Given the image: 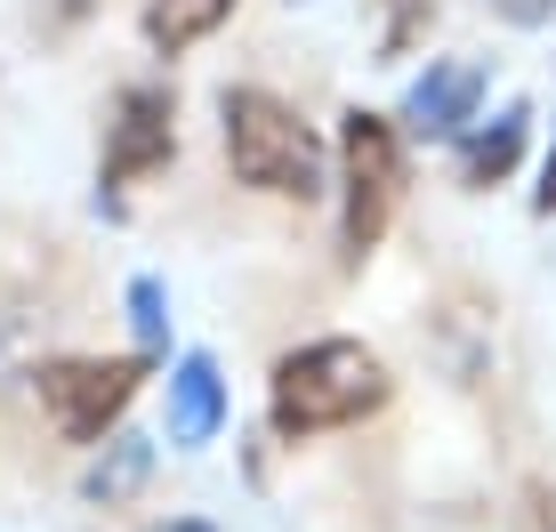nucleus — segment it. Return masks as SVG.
Here are the masks:
<instances>
[{"mask_svg":"<svg viewBox=\"0 0 556 532\" xmlns=\"http://www.w3.org/2000/svg\"><path fill=\"white\" fill-rule=\"evenodd\" d=\"M388 364H379L363 339H315V347H291L275 364V388H266V411H275V435H331V428H355L388 404Z\"/></svg>","mask_w":556,"mask_h":532,"instance_id":"1","label":"nucleus"},{"mask_svg":"<svg viewBox=\"0 0 556 532\" xmlns=\"http://www.w3.org/2000/svg\"><path fill=\"white\" fill-rule=\"evenodd\" d=\"M169 154H178V98H169L162 81H129L122 98H113L105 154H98V194H105V211H122V186L169 169Z\"/></svg>","mask_w":556,"mask_h":532,"instance_id":"5","label":"nucleus"},{"mask_svg":"<svg viewBox=\"0 0 556 532\" xmlns=\"http://www.w3.org/2000/svg\"><path fill=\"white\" fill-rule=\"evenodd\" d=\"M525 138H532V113L525 105H501L484 129H468V145H459V186H501L516 162H525Z\"/></svg>","mask_w":556,"mask_h":532,"instance_id":"9","label":"nucleus"},{"mask_svg":"<svg viewBox=\"0 0 556 532\" xmlns=\"http://www.w3.org/2000/svg\"><path fill=\"white\" fill-rule=\"evenodd\" d=\"M226 428V379H218V364L194 347V355H178L169 364V444H210V435Z\"/></svg>","mask_w":556,"mask_h":532,"instance_id":"7","label":"nucleus"},{"mask_svg":"<svg viewBox=\"0 0 556 532\" xmlns=\"http://www.w3.org/2000/svg\"><path fill=\"white\" fill-rule=\"evenodd\" d=\"M218 122H226V162H235L242 186L282 194V202H315L323 194V138L275 98V89H226Z\"/></svg>","mask_w":556,"mask_h":532,"instance_id":"2","label":"nucleus"},{"mask_svg":"<svg viewBox=\"0 0 556 532\" xmlns=\"http://www.w3.org/2000/svg\"><path fill=\"white\" fill-rule=\"evenodd\" d=\"M235 16V0H146L138 9V25H146V41L162 49V56H178V49H194L210 41V33Z\"/></svg>","mask_w":556,"mask_h":532,"instance_id":"10","label":"nucleus"},{"mask_svg":"<svg viewBox=\"0 0 556 532\" xmlns=\"http://www.w3.org/2000/svg\"><path fill=\"white\" fill-rule=\"evenodd\" d=\"M395 202H404V145H395L388 113H348L339 122V251L348 266H363L388 235Z\"/></svg>","mask_w":556,"mask_h":532,"instance_id":"3","label":"nucleus"},{"mask_svg":"<svg viewBox=\"0 0 556 532\" xmlns=\"http://www.w3.org/2000/svg\"><path fill=\"white\" fill-rule=\"evenodd\" d=\"M435 364L452 379H468V388L492 371V299L484 291H452L435 307Z\"/></svg>","mask_w":556,"mask_h":532,"instance_id":"8","label":"nucleus"},{"mask_svg":"<svg viewBox=\"0 0 556 532\" xmlns=\"http://www.w3.org/2000/svg\"><path fill=\"white\" fill-rule=\"evenodd\" d=\"M153 477V444L146 435H113V444L89 460V477H81V501H98V508H122V501H138Z\"/></svg>","mask_w":556,"mask_h":532,"instance_id":"11","label":"nucleus"},{"mask_svg":"<svg viewBox=\"0 0 556 532\" xmlns=\"http://www.w3.org/2000/svg\"><path fill=\"white\" fill-rule=\"evenodd\" d=\"M129 322H138V347H146V355L169 347V299H162V282H153V275L129 282Z\"/></svg>","mask_w":556,"mask_h":532,"instance_id":"13","label":"nucleus"},{"mask_svg":"<svg viewBox=\"0 0 556 532\" xmlns=\"http://www.w3.org/2000/svg\"><path fill=\"white\" fill-rule=\"evenodd\" d=\"M162 532H210V524H194V517H178V524H162Z\"/></svg>","mask_w":556,"mask_h":532,"instance_id":"17","label":"nucleus"},{"mask_svg":"<svg viewBox=\"0 0 556 532\" xmlns=\"http://www.w3.org/2000/svg\"><path fill=\"white\" fill-rule=\"evenodd\" d=\"M476 98H484V65L452 56V65H428L404 98V129L412 138H459L476 122Z\"/></svg>","mask_w":556,"mask_h":532,"instance_id":"6","label":"nucleus"},{"mask_svg":"<svg viewBox=\"0 0 556 532\" xmlns=\"http://www.w3.org/2000/svg\"><path fill=\"white\" fill-rule=\"evenodd\" d=\"M89 9H98V0H41V9H33V25H41V33H49V41H65V33H73V25H81V16H89Z\"/></svg>","mask_w":556,"mask_h":532,"instance_id":"14","label":"nucleus"},{"mask_svg":"<svg viewBox=\"0 0 556 532\" xmlns=\"http://www.w3.org/2000/svg\"><path fill=\"white\" fill-rule=\"evenodd\" d=\"M492 9H501L508 25H541V16H556V0H492Z\"/></svg>","mask_w":556,"mask_h":532,"instance_id":"15","label":"nucleus"},{"mask_svg":"<svg viewBox=\"0 0 556 532\" xmlns=\"http://www.w3.org/2000/svg\"><path fill=\"white\" fill-rule=\"evenodd\" d=\"M532 211L556 218V154H548V169H541V186H532Z\"/></svg>","mask_w":556,"mask_h":532,"instance_id":"16","label":"nucleus"},{"mask_svg":"<svg viewBox=\"0 0 556 532\" xmlns=\"http://www.w3.org/2000/svg\"><path fill=\"white\" fill-rule=\"evenodd\" d=\"M428 25H435V0H379V56H412L419 41H428Z\"/></svg>","mask_w":556,"mask_h":532,"instance_id":"12","label":"nucleus"},{"mask_svg":"<svg viewBox=\"0 0 556 532\" xmlns=\"http://www.w3.org/2000/svg\"><path fill=\"white\" fill-rule=\"evenodd\" d=\"M138 379H146V355H56V364L33 371V388H41V411L56 420L65 444H98L129 411Z\"/></svg>","mask_w":556,"mask_h":532,"instance_id":"4","label":"nucleus"}]
</instances>
